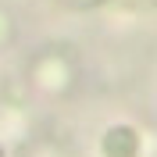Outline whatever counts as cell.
<instances>
[{"label": "cell", "mask_w": 157, "mask_h": 157, "mask_svg": "<svg viewBox=\"0 0 157 157\" xmlns=\"http://www.w3.org/2000/svg\"><path fill=\"white\" fill-rule=\"evenodd\" d=\"M104 157H139V132L132 125H111L100 139Z\"/></svg>", "instance_id": "obj_1"}, {"label": "cell", "mask_w": 157, "mask_h": 157, "mask_svg": "<svg viewBox=\"0 0 157 157\" xmlns=\"http://www.w3.org/2000/svg\"><path fill=\"white\" fill-rule=\"evenodd\" d=\"M0 157H4V150H0Z\"/></svg>", "instance_id": "obj_2"}]
</instances>
